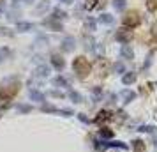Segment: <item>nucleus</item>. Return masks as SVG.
Wrapping results in <instances>:
<instances>
[{
    "label": "nucleus",
    "instance_id": "nucleus-1",
    "mask_svg": "<svg viewBox=\"0 0 157 152\" xmlns=\"http://www.w3.org/2000/svg\"><path fill=\"white\" fill-rule=\"evenodd\" d=\"M72 69H74V72L78 74V76H86L88 72H90V64H88V60H86L85 57H78L72 60Z\"/></svg>",
    "mask_w": 157,
    "mask_h": 152
},
{
    "label": "nucleus",
    "instance_id": "nucleus-2",
    "mask_svg": "<svg viewBox=\"0 0 157 152\" xmlns=\"http://www.w3.org/2000/svg\"><path fill=\"white\" fill-rule=\"evenodd\" d=\"M140 21H141V18L136 11H131L124 16V25L125 27H136V25H140Z\"/></svg>",
    "mask_w": 157,
    "mask_h": 152
},
{
    "label": "nucleus",
    "instance_id": "nucleus-3",
    "mask_svg": "<svg viewBox=\"0 0 157 152\" xmlns=\"http://www.w3.org/2000/svg\"><path fill=\"white\" fill-rule=\"evenodd\" d=\"M131 30H127V29H120L118 32H117V39L120 41V43H127V41H131Z\"/></svg>",
    "mask_w": 157,
    "mask_h": 152
},
{
    "label": "nucleus",
    "instance_id": "nucleus-4",
    "mask_svg": "<svg viewBox=\"0 0 157 152\" xmlns=\"http://www.w3.org/2000/svg\"><path fill=\"white\" fill-rule=\"evenodd\" d=\"M125 6H127V0H113V7L118 11V13H122L124 9H125Z\"/></svg>",
    "mask_w": 157,
    "mask_h": 152
},
{
    "label": "nucleus",
    "instance_id": "nucleus-5",
    "mask_svg": "<svg viewBox=\"0 0 157 152\" xmlns=\"http://www.w3.org/2000/svg\"><path fill=\"white\" fill-rule=\"evenodd\" d=\"M48 7H50V0H41L37 6V13H44Z\"/></svg>",
    "mask_w": 157,
    "mask_h": 152
},
{
    "label": "nucleus",
    "instance_id": "nucleus-6",
    "mask_svg": "<svg viewBox=\"0 0 157 152\" xmlns=\"http://www.w3.org/2000/svg\"><path fill=\"white\" fill-rule=\"evenodd\" d=\"M99 21L101 23H108V25H109V23H113V16L108 14V13H104V14L99 16Z\"/></svg>",
    "mask_w": 157,
    "mask_h": 152
},
{
    "label": "nucleus",
    "instance_id": "nucleus-7",
    "mask_svg": "<svg viewBox=\"0 0 157 152\" xmlns=\"http://www.w3.org/2000/svg\"><path fill=\"white\" fill-rule=\"evenodd\" d=\"M53 18L62 20V18H65V13H64V11H60V9H55V11H53Z\"/></svg>",
    "mask_w": 157,
    "mask_h": 152
},
{
    "label": "nucleus",
    "instance_id": "nucleus-8",
    "mask_svg": "<svg viewBox=\"0 0 157 152\" xmlns=\"http://www.w3.org/2000/svg\"><path fill=\"white\" fill-rule=\"evenodd\" d=\"M53 64L57 65L58 69H60V67L64 65V60H62V58H60V57H57V55H55V57H53Z\"/></svg>",
    "mask_w": 157,
    "mask_h": 152
},
{
    "label": "nucleus",
    "instance_id": "nucleus-9",
    "mask_svg": "<svg viewBox=\"0 0 157 152\" xmlns=\"http://www.w3.org/2000/svg\"><path fill=\"white\" fill-rule=\"evenodd\" d=\"M30 29H32V25H30V23H20V25H18V30H21V32L30 30Z\"/></svg>",
    "mask_w": 157,
    "mask_h": 152
},
{
    "label": "nucleus",
    "instance_id": "nucleus-10",
    "mask_svg": "<svg viewBox=\"0 0 157 152\" xmlns=\"http://www.w3.org/2000/svg\"><path fill=\"white\" fill-rule=\"evenodd\" d=\"M86 29H90V30L95 29V21H94L92 18H88V20H86Z\"/></svg>",
    "mask_w": 157,
    "mask_h": 152
},
{
    "label": "nucleus",
    "instance_id": "nucleus-11",
    "mask_svg": "<svg viewBox=\"0 0 157 152\" xmlns=\"http://www.w3.org/2000/svg\"><path fill=\"white\" fill-rule=\"evenodd\" d=\"M122 53H124V55H125V57H132V51L129 50L127 46H124V50H122Z\"/></svg>",
    "mask_w": 157,
    "mask_h": 152
},
{
    "label": "nucleus",
    "instance_id": "nucleus-12",
    "mask_svg": "<svg viewBox=\"0 0 157 152\" xmlns=\"http://www.w3.org/2000/svg\"><path fill=\"white\" fill-rule=\"evenodd\" d=\"M95 2H97V0H86V7L94 9V7H95Z\"/></svg>",
    "mask_w": 157,
    "mask_h": 152
},
{
    "label": "nucleus",
    "instance_id": "nucleus-13",
    "mask_svg": "<svg viewBox=\"0 0 157 152\" xmlns=\"http://www.w3.org/2000/svg\"><path fill=\"white\" fill-rule=\"evenodd\" d=\"M132 80H134V76H132V74H127V76L124 78V81H125V83H131Z\"/></svg>",
    "mask_w": 157,
    "mask_h": 152
},
{
    "label": "nucleus",
    "instance_id": "nucleus-14",
    "mask_svg": "<svg viewBox=\"0 0 157 152\" xmlns=\"http://www.w3.org/2000/svg\"><path fill=\"white\" fill-rule=\"evenodd\" d=\"M65 4H72V0H64Z\"/></svg>",
    "mask_w": 157,
    "mask_h": 152
},
{
    "label": "nucleus",
    "instance_id": "nucleus-15",
    "mask_svg": "<svg viewBox=\"0 0 157 152\" xmlns=\"http://www.w3.org/2000/svg\"><path fill=\"white\" fill-rule=\"evenodd\" d=\"M25 2H34V0H25Z\"/></svg>",
    "mask_w": 157,
    "mask_h": 152
}]
</instances>
